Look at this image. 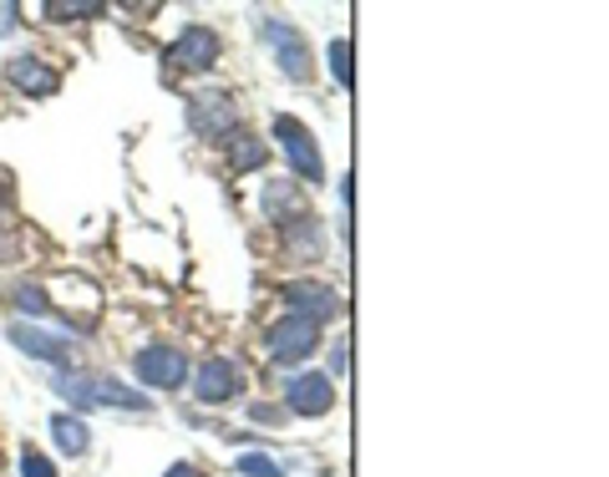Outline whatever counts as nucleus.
Here are the masks:
<instances>
[{"mask_svg": "<svg viewBox=\"0 0 609 477\" xmlns=\"http://www.w3.org/2000/svg\"><path fill=\"white\" fill-rule=\"evenodd\" d=\"M331 407H335L331 376L304 371V376H290V381H285V411H290V417H325Z\"/></svg>", "mask_w": 609, "mask_h": 477, "instance_id": "0eeeda50", "label": "nucleus"}, {"mask_svg": "<svg viewBox=\"0 0 609 477\" xmlns=\"http://www.w3.org/2000/svg\"><path fill=\"white\" fill-rule=\"evenodd\" d=\"M11 341H15V351H26V356H36V360H52V366H67V345L56 341V335H46V331H36V325H11Z\"/></svg>", "mask_w": 609, "mask_h": 477, "instance_id": "f8f14e48", "label": "nucleus"}, {"mask_svg": "<svg viewBox=\"0 0 609 477\" xmlns=\"http://www.w3.org/2000/svg\"><path fill=\"white\" fill-rule=\"evenodd\" d=\"M193 397L203 401V407H224V401L239 397V366L224 356H213L199 366V376H193Z\"/></svg>", "mask_w": 609, "mask_h": 477, "instance_id": "1a4fd4ad", "label": "nucleus"}, {"mask_svg": "<svg viewBox=\"0 0 609 477\" xmlns=\"http://www.w3.org/2000/svg\"><path fill=\"white\" fill-rule=\"evenodd\" d=\"M265 219H275V224H290V219H300L304 213V193L295 178H279V184H265Z\"/></svg>", "mask_w": 609, "mask_h": 477, "instance_id": "9b49d317", "label": "nucleus"}, {"mask_svg": "<svg viewBox=\"0 0 609 477\" xmlns=\"http://www.w3.org/2000/svg\"><path fill=\"white\" fill-rule=\"evenodd\" d=\"M15 306H21V310H26V315H52V300H46V290H41V285H31V279H26V285H15Z\"/></svg>", "mask_w": 609, "mask_h": 477, "instance_id": "a211bd4d", "label": "nucleus"}, {"mask_svg": "<svg viewBox=\"0 0 609 477\" xmlns=\"http://www.w3.org/2000/svg\"><path fill=\"white\" fill-rule=\"evenodd\" d=\"M239 473L244 477H285V467H279L275 457H265V452H244V457H239Z\"/></svg>", "mask_w": 609, "mask_h": 477, "instance_id": "6ab92c4d", "label": "nucleus"}, {"mask_svg": "<svg viewBox=\"0 0 609 477\" xmlns=\"http://www.w3.org/2000/svg\"><path fill=\"white\" fill-rule=\"evenodd\" d=\"M275 137L285 143V158H290V168L300 173L304 184H320L325 178V163H320V147H315V137L304 133L295 118H275Z\"/></svg>", "mask_w": 609, "mask_h": 477, "instance_id": "423d86ee", "label": "nucleus"}, {"mask_svg": "<svg viewBox=\"0 0 609 477\" xmlns=\"http://www.w3.org/2000/svg\"><path fill=\"white\" fill-rule=\"evenodd\" d=\"M229 168L234 173H254V168H265L269 158V143L265 137H254V133H229Z\"/></svg>", "mask_w": 609, "mask_h": 477, "instance_id": "2eb2a0df", "label": "nucleus"}, {"mask_svg": "<svg viewBox=\"0 0 609 477\" xmlns=\"http://www.w3.org/2000/svg\"><path fill=\"white\" fill-rule=\"evenodd\" d=\"M265 351H269V360H279V366H300V360H310L320 351V325L315 320H300V315L275 320L265 331Z\"/></svg>", "mask_w": 609, "mask_h": 477, "instance_id": "f257e3e1", "label": "nucleus"}, {"mask_svg": "<svg viewBox=\"0 0 609 477\" xmlns=\"http://www.w3.org/2000/svg\"><path fill=\"white\" fill-rule=\"evenodd\" d=\"M285 306H290V315L320 325V320L341 315V295H335L331 285H315V279H295V285H285Z\"/></svg>", "mask_w": 609, "mask_h": 477, "instance_id": "6e6552de", "label": "nucleus"}, {"mask_svg": "<svg viewBox=\"0 0 609 477\" xmlns=\"http://www.w3.org/2000/svg\"><path fill=\"white\" fill-rule=\"evenodd\" d=\"M259 36L275 46V62L279 71L290 81H310V46H304V31L290 26V21H279V15H269V21H259Z\"/></svg>", "mask_w": 609, "mask_h": 477, "instance_id": "f03ea898", "label": "nucleus"}, {"mask_svg": "<svg viewBox=\"0 0 609 477\" xmlns=\"http://www.w3.org/2000/svg\"><path fill=\"white\" fill-rule=\"evenodd\" d=\"M5 199H11V188H5V173H0V209H5Z\"/></svg>", "mask_w": 609, "mask_h": 477, "instance_id": "a878e982", "label": "nucleus"}, {"mask_svg": "<svg viewBox=\"0 0 609 477\" xmlns=\"http://www.w3.org/2000/svg\"><path fill=\"white\" fill-rule=\"evenodd\" d=\"M133 371L143 386H158V391H178L188 376V356L178 345H143L133 356Z\"/></svg>", "mask_w": 609, "mask_h": 477, "instance_id": "7ed1b4c3", "label": "nucleus"}, {"mask_svg": "<svg viewBox=\"0 0 609 477\" xmlns=\"http://www.w3.org/2000/svg\"><path fill=\"white\" fill-rule=\"evenodd\" d=\"M21 249V234H11V229H0V265L11 259V254Z\"/></svg>", "mask_w": 609, "mask_h": 477, "instance_id": "4be33fe9", "label": "nucleus"}, {"mask_svg": "<svg viewBox=\"0 0 609 477\" xmlns=\"http://www.w3.org/2000/svg\"><path fill=\"white\" fill-rule=\"evenodd\" d=\"M188 127L199 137H229L239 133V107L229 92H203L188 102Z\"/></svg>", "mask_w": 609, "mask_h": 477, "instance_id": "39448f33", "label": "nucleus"}, {"mask_svg": "<svg viewBox=\"0 0 609 477\" xmlns=\"http://www.w3.org/2000/svg\"><path fill=\"white\" fill-rule=\"evenodd\" d=\"M250 417H254V422H279L285 411H279V407H265V401H254V407H250Z\"/></svg>", "mask_w": 609, "mask_h": 477, "instance_id": "5701e85b", "label": "nucleus"}, {"mask_svg": "<svg viewBox=\"0 0 609 477\" xmlns=\"http://www.w3.org/2000/svg\"><path fill=\"white\" fill-rule=\"evenodd\" d=\"M87 401L92 407H122V411H153V401L143 397V391H133V386L122 381H87Z\"/></svg>", "mask_w": 609, "mask_h": 477, "instance_id": "4468645a", "label": "nucleus"}, {"mask_svg": "<svg viewBox=\"0 0 609 477\" xmlns=\"http://www.w3.org/2000/svg\"><path fill=\"white\" fill-rule=\"evenodd\" d=\"M331 71L341 87H351V41H331Z\"/></svg>", "mask_w": 609, "mask_h": 477, "instance_id": "aec40b11", "label": "nucleus"}, {"mask_svg": "<svg viewBox=\"0 0 609 477\" xmlns=\"http://www.w3.org/2000/svg\"><path fill=\"white\" fill-rule=\"evenodd\" d=\"M285 229V244H290L295 259H320V249H325V239H320V224L310 219V213H300V219H290V224H279Z\"/></svg>", "mask_w": 609, "mask_h": 477, "instance_id": "dca6fc26", "label": "nucleus"}, {"mask_svg": "<svg viewBox=\"0 0 609 477\" xmlns=\"http://www.w3.org/2000/svg\"><path fill=\"white\" fill-rule=\"evenodd\" d=\"M52 442H56L62 457H81V452L92 447V426L81 422L77 411H67V417L56 411V417H52Z\"/></svg>", "mask_w": 609, "mask_h": 477, "instance_id": "ddd939ff", "label": "nucleus"}, {"mask_svg": "<svg viewBox=\"0 0 609 477\" xmlns=\"http://www.w3.org/2000/svg\"><path fill=\"white\" fill-rule=\"evenodd\" d=\"M21 477H56V467L41 452H21Z\"/></svg>", "mask_w": 609, "mask_h": 477, "instance_id": "412c9836", "label": "nucleus"}, {"mask_svg": "<svg viewBox=\"0 0 609 477\" xmlns=\"http://www.w3.org/2000/svg\"><path fill=\"white\" fill-rule=\"evenodd\" d=\"M5 77H11V87H21L26 97H52V92H62V71L46 67L41 56H15Z\"/></svg>", "mask_w": 609, "mask_h": 477, "instance_id": "9d476101", "label": "nucleus"}, {"mask_svg": "<svg viewBox=\"0 0 609 477\" xmlns=\"http://www.w3.org/2000/svg\"><path fill=\"white\" fill-rule=\"evenodd\" d=\"M11 15H21V5H0V36H11Z\"/></svg>", "mask_w": 609, "mask_h": 477, "instance_id": "393cba45", "label": "nucleus"}, {"mask_svg": "<svg viewBox=\"0 0 609 477\" xmlns=\"http://www.w3.org/2000/svg\"><path fill=\"white\" fill-rule=\"evenodd\" d=\"M168 477H203V467L199 463H178V467H168Z\"/></svg>", "mask_w": 609, "mask_h": 477, "instance_id": "b1692460", "label": "nucleus"}, {"mask_svg": "<svg viewBox=\"0 0 609 477\" xmlns=\"http://www.w3.org/2000/svg\"><path fill=\"white\" fill-rule=\"evenodd\" d=\"M224 52V41L213 26H184V36L168 46V67L173 71H209Z\"/></svg>", "mask_w": 609, "mask_h": 477, "instance_id": "20e7f679", "label": "nucleus"}, {"mask_svg": "<svg viewBox=\"0 0 609 477\" xmlns=\"http://www.w3.org/2000/svg\"><path fill=\"white\" fill-rule=\"evenodd\" d=\"M46 15L52 21H92V15H102V0H52Z\"/></svg>", "mask_w": 609, "mask_h": 477, "instance_id": "f3484780", "label": "nucleus"}]
</instances>
